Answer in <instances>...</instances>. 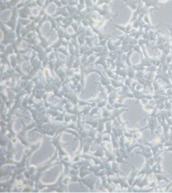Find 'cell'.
I'll return each instance as SVG.
<instances>
[{
    "mask_svg": "<svg viewBox=\"0 0 172 193\" xmlns=\"http://www.w3.org/2000/svg\"><path fill=\"white\" fill-rule=\"evenodd\" d=\"M160 1H161V2H163V3H165V2H166L167 0H160Z\"/></svg>",
    "mask_w": 172,
    "mask_h": 193,
    "instance_id": "1",
    "label": "cell"
}]
</instances>
